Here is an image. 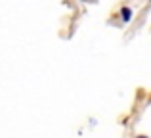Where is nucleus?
Listing matches in <instances>:
<instances>
[{
  "label": "nucleus",
  "mask_w": 151,
  "mask_h": 138,
  "mask_svg": "<svg viewBox=\"0 0 151 138\" xmlns=\"http://www.w3.org/2000/svg\"><path fill=\"white\" fill-rule=\"evenodd\" d=\"M121 19H122V21H124V23L132 19V10H130L128 6H124V8H122V10H121Z\"/></svg>",
  "instance_id": "nucleus-1"
},
{
  "label": "nucleus",
  "mask_w": 151,
  "mask_h": 138,
  "mask_svg": "<svg viewBox=\"0 0 151 138\" xmlns=\"http://www.w3.org/2000/svg\"><path fill=\"white\" fill-rule=\"evenodd\" d=\"M138 138H145V136H138Z\"/></svg>",
  "instance_id": "nucleus-2"
}]
</instances>
